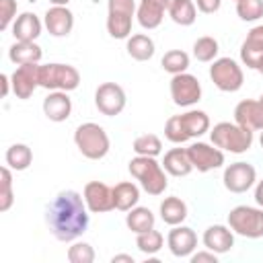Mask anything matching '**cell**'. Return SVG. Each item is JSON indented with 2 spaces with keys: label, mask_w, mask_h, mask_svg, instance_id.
<instances>
[{
  "label": "cell",
  "mask_w": 263,
  "mask_h": 263,
  "mask_svg": "<svg viewBox=\"0 0 263 263\" xmlns=\"http://www.w3.org/2000/svg\"><path fill=\"white\" fill-rule=\"evenodd\" d=\"M41 107H43V115L53 123H62L72 115V99L68 97L66 90H49Z\"/></svg>",
  "instance_id": "18"
},
{
  "label": "cell",
  "mask_w": 263,
  "mask_h": 263,
  "mask_svg": "<svg viewBox=\"0 0 263 263\" xmlns=\"http://www.w3.org/2000/svg\"><path fill=\"white\" fill-rule=\"evenodd\" d=\"M164 138L171 142V144H185L189 138V134L185 132L183 123H181V115H173L166 119L164 123Z\"/></svg>",
  "instance_id": "39"
},
{
  "label": "cell",
  "mask_w": 263,
  "mask_h": 263,
  "mask_svg": "<svg viewBox=\"0 0 263 263\" xmlns=\"http://www.w3.org/2000/svg\"><path fill=\"white\" fill-rule=\"evenodd\" d=\"M0 179H2V189H0V212H8L14 201L12 193V168L2 166L0 168Z\"/></svg>",
  "instance_id": "38"
},
{
  "label": "cell",
  "mask_w": 263,
  "mask_h": 263,
  "mask_svg": "<svg viewBox=\"0 0 263 263\" xmlns=\"http://www.w3.org/2000/svg\"><path fill=\"white\" fill-rule=\"evenodd\" d=\"M4 160L12 171H27L33 162V150L27 144H12L6 148Z\"/></svg>",
  "instance_id": "31"
},
{
  "label": "cell",
  "mask_w": 263,
  "mask_h": 263,
  "mask_svg": "<svg viewBox=\"0 0 263 263\" xmlns=\"http://www.w3.org/2000/svg\"><path fill=\"white\" fill-rule=\"evenodd\" d=\"M127 97L117 82H103L95 90V107L107 117H115L125 109Z\"/></svg>",
  "instance_id": "10"
},
{
  "label": "cell",
  "mask_w": 263,
  "mask_h": 263,
  "mask_svg": "<svg viewBox=\"0 0 263 263\" xmlns=\"http://www.w3.org/2000/svg\"><path fill=\"white\" fill-rule=\"evenodd\" d=\"M125 49H127V55L136 62H148L154 51H156V45H154V39L146 33H136V35H129L125 39Z\"/></svg>",
  "instance_id": "26"
},
{
  "label": "cell",
  "mask_w": 263,
  "mask_h": 263,
  "mask_svg": "<svg viewBox=\"0 0 263 263\" xmlns=\"http://www.w3.org/2000/svg\"><path fill=\"white\" fill-rule=\"evenodd\" d=\"M41 58H43V49L35 41H14L8 49V60L16 66L39 64Z\"/></svg>",
  "instance_id": "25"
},
{
  "label": "cell",
  "mask_w": 263,
  "mask_h": 263,
  "mask_svg": "<svg viewBox=\"0 0 263 263\" xmlns=\"http://www.w3.org/2000/svg\"><path fill=\"white\" fill-rule=\"evenodd\" d=\"M189 259H191V263H218V253L205 249V251H197V253H193Z\"/></svg>",
  "instance_id": "41"
},
{
  "label": "cell",
  "mask_w": 263,
  "mask_h": 263,
  "mask_svg": "<svg viewBox=\"0 0 263 263\" xmlns=\"http://www.w3.org/2000/svg\"><path fill=\"white\" fill-rule=\"evenodd\" d=\"M228 226L234 234L242 238H263V208L236 205L228 212Z\"/></svg>",
  "instance_id": "6"
},
{
  "label": "cell",
  "mask_w": 263,
  "mask_h": 263,
  "mask_svg": "<svg viewBox=\"0 0 263 263\" xmlns=\"http://www.w3.org/2000/svg\"><path fill=\"white\" fill-rule=\"evenodd\" d=\"M166 247L179 259L191 257L197 249V234H195L193 228H189L185 224H177L166 234Z\"/></svg>",
  "instance_id": "14"
},
{
  "label": "cell",
  "mask_w": 263,
  "mask_h": 263,
  "mask_svg": "<svg viewBox=\"0 0 263 263\" xmlns=\"http://www.w3.org/2000/svg\"><path fill=\"white\" fill-rule=\"evenodd\" d=\"M255 132L249 127L238 125L236 121H220L210 129V140L224 152L230 154H245L253 146Z\"/></svg>",
  "instance_id": "3"
},
{
  "label": "cell",
  "mask_w": 263,
  "mask_h": 263,
  "mask_svg": "<svg viewBox=\"0 0 263 263\" xmlns=\"http://www.w3.org/2000/svg\"><path fill=\"white\" fill-rule=\"evenodd\" d=\"M162 168L171 177H187L193 171V164L189 160L187 148H171L162 156Z\"/></svg>",
  "instance_id": "23"
},
{
  "label": "cell",
  "mask_w": 263,
  "mask_h": 263,
  "mask_svg": "<svg viewBox=\"0 0 263 263\" xmlns=\"http://www.w3.org/2000/svg\"><path fill=\"white\" fill-rule=\"evenodd\" d=\"M45 25L41 23V18L35 12H21L14 18L10 31H12L14 41H35L41 35V29Z\"/></svg>",
  "instance_id": "22"
},
{
  "label": "cell",
  "mask_w": 263,
  "mask_h": 263,
  "mask_svg": "<svg viewBox=\"0 0 263 263\" xmlns=\"http://www.w3.org/2000/svg\"><path fill=\"white\" fill-rule=\"evenodd\" d=\"M234 121L253 132L263 129V105L255 99H242L234 107Z\"/></svg>",
  "instance_id": "20"
},
{
  "label": "cell",
  "mask_w": 263,
  "mask_h": 263,
  "mask_svg": "<svg viewBox=\"0 0 263 263\" xmlns=\"http://www.w3.org/2000/svg\"><path fill=\"white\" fill-rule=\"evenodd\" d=\"M158 212H160L162 222L168 224V226L183 224V222L187 220V216H189V208H187V203H185L181 197H177V195H168V197H164V199L160 201V205H158Z\"/></svg>",
  "instance_id": "24"
},
{
  "label": "cell",
  "mask_w": 263,
  "mask_h": 263,
  "mask_svg": "<svg viewBox=\"0 0 263 263\" xmlns=\"http://www.w3.org/2000/svg\"><path fill=\"white\" fill-rule=\"evenodd\" d=\"M187 154L197 173H210L224 164V150L208 142H193L187 148Z\"/></svg>",
  "instance_id": "12"
},
{
  "label": "cell",
  "mask_w": 263,
  "mask_h": 263,
  "mask_svg": "<svg viewBox=\"0 0 263 263\" xmlns=\"http://www.w3.org/2000/svg\"><path fill=\"white\" fill-rule=\"evenodd\" d=\"M88 208L82 193L74 189L60 191L45 208V224L60 242L78 240L88 228Z\"/></svg>",
  "instance_id": "1"
},
{
  "label": "cell",
  "mask_w": 263,
  "mask_h": 263,
  "mask_svg": "<svg viewBox=\"0 0 263 263\" xmlns=\"http://www.w3.org/2000/svg\"><path fill=\"white\" fill-rule=\"evenodd\" d=\"M222 183H224L226 191H230V193H245L251 187H255V183H257V171H255L253 164H249L245 160L232 162V164H228L224 168Z\"/></svg>",
  "instance_id": "11"
},
{
  "label": "cell",
  "mask_w": 263,
  "mask_h": 263,
  "mask_svg": "<svg viewBox=\"0 0 263 263\" xmlns=\"http://www.w3.org/2000/svg\"><path fill=\"white\" fill-rule=\"evenodd\" d=\"M16 18V0H0V29L8 31Z\"/></svg>",
  "instance_id": "40"
},
{
  "label": "cell",
  "mask_w": 263,
  "mask_h": 263,
  "mask_svg": "<svg viewBox=\"0 0 263 263\" xmlns=\"http://www.w3.org/2000/svg\"><path fill=\"white\" fill-rule=\"evenodd\" d=\"M261 58H263V25H257L247 33V39L240 45V62L251 70H257Z\"/></svg>",
  "instance_id": "21"
},
{
  "label": "cell",
  "mask_w": 263,
  "mask_h": 263,
  "mask_svg": "<svg viewBox=\"0 0 263 263\" xmlns=\"http://www.w3.org/2000/svg\"><path fill=\"white\" fill-rule=\"evenodd\" d=\"M80 84V72L70 64H39V86L45 90H76Z\"/></svg>",
  "instance_id": "5"
},
{
  "label": "cell",
  "mask_w": 263,
  "mask_h": 263,
  "mask_svg": "<svg viewBox=\"0 0 263 263\" xmlns=\"http://www.w3.org/2000/svg\"><path fill=\"white\" fill-rule=\"evenodd\" d=\"M259 101H261V105H263V95H261V97H259Z\"/></svg>",
  "instance_id": "49"
},
{
  "label": "cell",
  "mask_w": 263,
  "mask_h": 263,
  "mask_svg": "<svg viewBox=\"0 0 263 263\" xmlns=\"http://www.w3.org/2000/svg\"><path fill=\"white\" fill-rule=\"evenodd\" d=\"M166 14L171 16V21L175 25L191 27L197 18V6H195L193 0H171Z\"/></svg>",
  "instance_id": "29"
},
{
  "label": "cell",
  "mask_w": 263,
  "mask_h": 263,
  "mask_svg": "<svg viewBox=\"0 0 263 263\" xmlns=\"http://www.w3.org/2000/svg\"><path fill=\"white\" fill-rule=\"evenodd\" d=\"M189 62H191V60H189V53H187V51H183V49H168V51L162 55L160 66H162L164 72H168L171 76H175V74L187 72Z\"/></svg>",
  "instance_id": "32"
},
{
  "label": "cell",
  "mask_w": 263,
  "mask_h": 263,
  "mask_svg": "<svg viewBox=\"0 0 263 263\" xmlns=\"http://www.w3.org/2000/svg\"><path fill=\"white\" fill-rule=\"evenodd\" d=\"M156 224V216L152 214L150 208H144V205H136L132 208L127 214H125V226L134 232V234H140V232H146V230H152Z\"/></svg>",
  "instance_id": "28"
},
{
  "label": "cell",
  "mask_w": 263,
  "mask_h": 263,
  "mask_svg": "<svg viewBox=\"0 0 263 263\" xmlns=\"http://www.w3.org/2000/svg\"><path fill=\"white\" fill-rule=\"evenodd\" d=\"M82 197L90 214H107L115 210L113 187H109L103 181H88L82 189Z\"/></svg>",
  "instance_id": "13"
},
{
  "label": "cell",
  "mask_w": 263,
  "mask_h": 263,
  "mask_svg": "<svg viewBox=\"0 0 263 263\" xmlns=\"http://www.w3.org/2000/svg\"><path fill=\"white\" fill-rule=\"evenodd\" d=\"M74 144H76L78 152L88 160L105 158L109 154V148H111V140H109L105 127L95 123V121L80 123L74 129Z\"/></svg>",
  "instance_id": "4"
},
{
  "label": "cell",
  "mask_w": 263,
  "mask_h": 263,
  "mask_svg": "<svg viewBox=\"0 0 263 263\" xmlns=\"http://www.w3.org/2000/svg\"><path fill=\"white\" fill-rule=\"evenodd\" d=\"M0 86H2V97L6 99L8 92L12 90V82H10V76L8 74H0Z\"/></svg>",
  "instance_id": "43"
},
{
  "label": "cell",
  "mask_w": 263,
  "mask_h": 263,
  "mask_svg": "<svg viewBox=\"0 0 263 263\" xmlns=\"http://www.w3.org/2000/svg\"><path fill=\"white\" fill-rule=\"evenodd\" d=\"M113 201L115 210L119 212H129L132 208L138 205L140 201V187L132 181H121L113 187Z\"/></svg>",
  "instance_id": "27"
},
{
  "label": "cell",
  "mask_w": 263,
  "mask_h": 263,
  "mask_svg": "<svg viewBox=\"0 0 263 263\" xmlns=\"http://www.w3.org/2000/svg\"><path fill=\"white\" fill-rule=\"evenodd\" d=\"M168 4H171V0H140L138 10H136V18H138L140 27L148 29V31L160 27L164 12H168Z\"/></svg>",
  "instance_id": "17"
},
{
  "label": "cell",
  "mask_w": 263,
  "mask_h": 263,
  "mask_svg": "<svg viewBox=\"0 0 263 263\" xmlns=\"http://www.w3.org/2000/svg\"><path fill=\"white\" fill-rule=\"evenodd\" d=\"M201 242L205 249L218 253V255H224L228 251H232L234 247V232L230 230V226H224V224H212L203 230V236H201Z\"/></svg>",
  "instance_id": "19"
},
{
  "label": "cell",
  "mask_w": 263,
  "mask_h": 263,
  "mask_svg": "<svg viewBox=\"0 0 263 263\" xmlns=\"http://www.w3.org/2000/svg\"><path fill=\"white\" fill-rule=\"evenodd\" d=\"M236 14L245 23H255L263 16V0H236Z\"/></svg>",
  "instance_id": "36"
},
{
  "label": "cell",
  "mask_w": 263,
  "mask_h": 263,
  "mask_svg": "<svg viewBox=\"0 0 263 263\" xmlns=\"http://www.w3.org/2000/svg\"><path fill=\"white\" fill-rule=\"evenodd\" d=\"M234 2H236V0H234Z\"/></svg>",
  "instance_id": "50"
},
{
  "label": "cell",
  "mask_w": 263,
  "mask_h": 263,
  "mask_svg": "<svg viewBox=\"0 0 263 263\" xmlns=\"http://www.w3.org/2000/svg\"><path fill=\"white\" fill-rule=\"evenodd\" d=\"M119 261L134 263V257H132V255H125V253H119V255H113V257H111V263H119Z\"/></svg>",
  "instance_id": "45"
},
{
  "label": "cell",
  "mask_w": 263,
  "mask_h": 263,
  "mask_svg": "<svg viewBox=\"0 0 263 263\" xmlns=\"http://www.w3.org/2000/svg\"><path fill=\"white\" fill-rule=\"evenodd\" d=\"M210 80L222 92H236L242 88L245 72L232 58H216L210 66Z\"/></svg>",
  "instance_id": "8"
},
{
  "label": "cell",
  "mask_w": 263,
  "mask_h": 263,
  "mask_svg": "<svg viewBox=\"0 0 263 263\" xmlns=\"http://www.w3.org/2000/svg\"><path fill=\"white\" fill-rule=\"evenodd\" d=\"M51 2V6H68L70 4V0H49Z\"/></svg>",
  "instance_id": "46"
},
{
  "label": "cell",
  "mask_w": 263,
  "mask_h": 263,
  "mask_svg": "<svg viewBox=\"0 0 263 263\" xmlns=\"http://www.w3.org/2000/svg\"><path fill=\"white\" fill-rule=\"evenodd\" d=\"M257 72L263 76V58H261V60H259V64H257Z\"/></svg>",
  "instance_id": "47"
},
{
  "label": "cell",
  "mask_w": 263,
  "mask_h": 263,
  "mask_svg": "<svg viewBox=\"0 0 263 263\" xmlns=\"http://www.w3.org/2000/svg\"><path fill=\"white\" fill-rule=\"evenodd\" d=\"M255 203L259 208H263V179L255 183Z\"/></svg>",
  "instance_id": "44"
},
{
  "label": "cell",
  "mask_w": 263,
  "mask_h": 263,
  "mask_svg": "<svg viewBox=\"0 0 263 263\" xmlns=\"http://www.w3.org/2000/svg\"><path fill=\"white\" fill-rule=\"evenodd\" d=\"M195 6H197V10L203 12V14H214V12L220 10L222 0H195Z\"/></svg>",
  "instance_id": "42"
},
{
  "label": "cell",
  "mask_w": 263,
  "mask_h": 263,
  "mask_svg": "<svg viewBox=\"0 0 263 263\" xmlns=\"http://www.w3.org/2000/svg\"><path fill=\"white\" fill-rule=\"evenodd\" d=\"M181 123L189 134V138H199L205 132H210V115L201 109H189L181 113Z\"/></svg>",
  "instance_id": "30"
},
{
  "label": "cell",
  "mask_w": 263,
  "mask_h": 263,
  "mask_svg": "<svg viewBox=\"0 0 263 263\" xmlns=\"http://www.w3.org/2000/svg\"><path fill=\"white\" fill-rule=\"evenodd\" d=\"M168 88H171V99L177 107H193L201 99V84L197 76L189 72L175 74L168 82Z\"/></svg>",
  "instance_id": "9"
},
{
  "label": "cell",
  "mask_w": 263,
  "mask_h": 263,
  "mask_svg": "<svg viewBox=\"0 0 263 263\" xmlns=\"http://www.w3.org/2000/svg\"><path fill=\"white\" fill-rule=\"evenodd\" d=\"M218 51H220V45H218V39L210 37V35H203V37H197L195 43H193V58L197 62H203V64H212L216 58H218Z\"/></svg>",
  "instance_id": "34"
},
{
  "label": "cell",
  "mask_w": 263,
  "mask_h": 263,
  "mask_svg": "<svg viewBox=\"0 0 263 263\" xmlns=\"http://www.w3.org/2000/svg\"><path fill=\"white\" fill-rule=\"evenodd\" d=\"M68 261L70 263H92L97 259L92 245L84 242V240H74L72 247H68Z\"/></svg>",
  "instance_id": "37"
},
{
  "label": "cell",
  "mask_w": 263,
  "mask_h": 263,
  "mask_svg": "<svg viewBox=\"0 0 263 263\" xmlns=\"http://www.w3.org/2000/svg\"><path fill=\"white\" fill-rule=\"evenodd\" d=\"M43 25L51 37H68L74 29V12L68 6H51L43 14Z\"/></svg>",
  "instance_id": "16"
},
{
  "label": "cell",
  "mask_w": 263,
  "mask_h": 263,
  "mask_svg": "<svg viewBox=\"0 0 263 263\" xmlns=\"http://www.w3.org/2000/svg\"><path fill=\"white\" fill-rule=\"evenodd\" d=\"M10 82H12V92L16 95V99L27 101L39 86V64L16 66V70L10 74Z\"/></svg>",
  "instance_id": "15"
},
{
  "label": "cell",
  "mask_w": 263,
  "mask_h": 263,
  "mask_svg": "<svg viewBox=\"0 0 263 263\" xmlns=\"http://www.w3.org/2000/svg\"><path fill=\"white\" fill-rule=\"evenodd\" d=\"M136 247H138L140 253H144L148 257H154L164 247V236H162V232H158L154 228L146 230V232H140V234H136Z\"/></svg>",
  "instance_id": "33"
},
{
  "label": "cell",
  "mask_w": 263,
  "mask_h": 263,
  "mask_svg": "<svg viewBox=\"0 0 263 263\" xmlns=\"http://www.w3.org/2000/svg\"><path fill=\"white\" fill-rule=\"evenodd\" d=\"M129 175L140 183V187L148 193V195H162L168 187V179H166V171L162 168V162H158L154 156H134L127 164Z\"/></svg>",
  "instance_id": "2"
},
{
  "label": "cell",
  "mask_w": 263,
  "mask_h": 263,
  "mask_svg": "<svg viewBox=\"0 0 263 263\" xmlns=\"http://www.w3.org/2000/svg\"><path fill=\"white\" fill-rule=\"evenodd\" d=\"M132 150L138 156H158L162 152V140L156 134H142L132 142Z\"/></svg>",
  "instance_id": "35"
},
{
  "label": "cell",
  "mask_w": 263,
  "mask_h": 263,
  "mask_svg": "<svg viewBox=\"0 0 263 263\" xmlns=\"http://www.w3.org/2000/svg\"><path fill=\"white\" fill-rule=\"evenodd\" d=\"M136 0H107V33L113 39H127L136 16Z\"/></svg>",
  "instance_id": "7"
},
{
  "label": "cell",
  "mask_w": 263,
  "mask_h": 263,
  "mask_svg": "<svg viewBox=\"0 0 263 263\" xmlns=\"http://www.w3.org/2000/svg\"><path fill=\"white\" fill-rule=\"evenodd\" d=\"M259 144H261V148H263V129H261V136H259Z\"/></svg>",
  "instance_id": "48"
}]
</instances>
